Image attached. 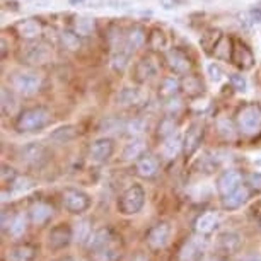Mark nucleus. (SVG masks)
Segmentation results:
<instances>
[{
    "label": "nucleus",
    "mask_w": 261,
    "mask_h": 261,
    "mask_svg": "<svg viewBox=\"0 0 261 261\" xmlns=\"http://www.w3.org/2000/svg\"><path fill=\"white\" fill-rule=\"evenodd\" d=\"M51 115L45 108H29L24 110L16 120V130L21 134H29V132H39L45 126L50 125Z\"/></svg>",
    "instance_id": "f257e3e1"
},
{
    "label": "nucleus",
    "mask_w": 261,
    "mask_h": 261,
    "mask_svg": "<svg viewBox=\"0 0 261 261\" xmlns=\"http://www.w3.org/2000/svg\"><path fill=\"white\" fill-rule=\"evenodd\" d=\"M145 203V191L140 185H134L123 191L118 200V210L123 215H135L144 208Z\"/></svg>",
    "instance_id": "f03ea898"
},
{
    "label": "nucleus",
    "mask_w": 261,
    "mask_h": 261,
    "mask_svg": "<svg viewBox=\"0 0 261 261\" xmlns=\"http://www.w3.org/2000/svg\"><path fill=\"white\" fill-rule=\"evenodd\" d=\"M51 46L45 41H33L21 51V60L28 65H45L51 60Z\"/></svg>",
    "instance_id": "7ed1b4c3"
},
{
    "label": "nucleus",
    "mask_w": 261,
    "mask_h": 261,
    "mask_svg": "<svg viewBox=\"0 0 261 261\" xmlns=\"http://www.w3.org/2000/svg\"><path fill=\"white\" fill-rule=\"evenodd\" d=\"M238 125L248 135L258 134L261 130V108L256 105L244 106L238 115Z\"/></svg>",
    "instance_id": "20e7f679"
},
{
    "label": "nucleus",
    "mask_w": 261,
    "mask_h": 261,
    "mask_svg": "<svg viewBox=\"0 0 261 261\" xmlns=\"http://www.w3.org/2000/svg\"><path fill=\"white\" fill-rule=\"evenodd\" d=\"M21 161L31 167H41L48 161V149L41 142H29L21 149Z\"/></svg>",
    "instance_id": "39448f33"
},
{
    "label": "nucleus",
    "mask_w": 261,
    "mask_h": 261,
    "mask_svg": "<svg viewBox=\"0 0 261 261\" xmlns=\"http://www.w3.org/2000/svg\"><path fill=\"white\" fill-rule=\"evenodd\" d=\"M12 86L19 94L33 96L41 87V77L34 72H21L12 77Z\"/></svg>",
    "instance_id": "423d86ee"
},
{
    "label": "nucleus",
    "mask_w": 261,
    "mask_h": 261,
    "mask_svg": "<svg viewBox=\"0 0 261 261\" xmlns=\"http://www.w3.org/2000/svg\"><path fill=\"white\" fill-rule=\"evenodd\" d=\"M63 206L70 214H82L91 206V196L82 190L68 188L63 191Z\"/></svg>",
    "instance_id": "0eeeda50"
},
{
    "label": "nucleus",
    "mask_w": 261,
    "mask_h": 261,
    "mask_svg": "<svg viewBox=\"0 0 261 261\" xmlns=\"http://www.w3.org/2000/svg\"><path fill=\"white\" fill-rule=\"evenodd\" d=\"M120 256H121V241L116 236L108 244L91 251L92 261H118Z\"/></svg>",
    "instance_id": "6e6552de"
},
{
    "label": "nucleus",
    "mask_w": 261,
    "mask_h": 261,
    "mask_svg": "<svg viewBox=\"0 0 261 261\" xmlns=\"http://www.w3.org/2000/svg\"><path fill=\"white\" fill-rule=\"evenodd\" d=\"M171 232L172 230L169 224H166V222L157 224L147 232V244H149L152 249H162L169 243Z\"/></svg>",
    "instance_id": "1a4fd4ad"
},
{
    "label": "nucleus",
    "mask_w": 261,
    "mask_h": 261,
    "mask_svg": "<svg viewBox=\"0 0 261 261\" xmlns=\"http://www.w3.org/2000/svg\"><path fill=\"white\" fill-rule=\"evenodd\" d=\"M241 181H243V176L241 172L230 169V171H224L222 174L217 179V191H219L220 196H225L229 193H232L234 190H238L241 186Z\"/></svg>",
    "instance_id": "9d476101"
},
{
    "label": "nucleus",
    "mask_w": 261,
    "mask_h": 261,
    "mask_svg": "<svg viewBox=\"0 0 261 261\" xmlns=\"http://www.w3.org/2000/svg\"><path fill=\"white\" fill-rule=\"evenodd\" d=\"M113 152H115V144L108 137H101V139L94 140L89 149L91 159L94 162H106L113 155Z\"/></svg>",
    "instance_id": "9b49d317"
},
{
    "label": "nucleus",
    "mask_w": 261,
    "mask_h": 261,
    "mask_svg": "<svg viewBox=\"0 0 261 261\" xmlns=\"http://www.w3.org/2000/svg\"><path fill=\"white\" fill-rule=\"evenodd\" d=\"M72 239V229H68L65 224H60L55 229H51L50 236H48V246L51 249H62L70 244Z\"/></svg>",
    "instance_id": "f8f14e48"
},
{
    "label": "nucleus",
    "mask_w": 261,
    "mask_h": 261,
    "mask_svg": "<svg viewBox=\"0 0 261 261\" xmlns=\"http://www.w3.org/2000/svg\"><path fill=\"white\" fill-rule=\"evenodd\" d=\"M201 139H203V126H201L200 123H193V125H190L188 132L185 134V140H183L186 155L195 154L196 149H198L200 144H201Z\"/></svg>",
    "instance_id": "ddd939ff"
},
{
    "label": "nucleus",
    "mask_w": 261,
    "mask_h": 261,
    "mask_svg": "<svg viewBox=\"0 0 261 261\" xmlns=\"http://www.w3.org/2000/svg\"><path fill=\"white\" fill-rule=\"evenodd\" d=\"M230 60H232L241 70H249V68L254 65L253 53H251L249 48L241 41L236 43V46L232 48V58H230Z\"/></svg>",
    "instance_id": "4468645a"
},
{
    "label": "nucleus",
    "mask_w": 261,
    "mask_h": 261,
    "mask_svg": "<svg viewBox=\"0 0 261 261\" xmlns=\"http://www.w3.org/2000/svg\"><path fill=\"white\" fill-rule=\"evenodd\" d=\"M157 72H159V67H157V63L152 60L150 57H144L135 65V79L139 82L152 81V79L157 75Z\"/></svg>",
    "instance_id": "2eb2a0df"
},
{
    "label": "nucleus",
    "mask_w": 261,
    "mask_h": 261,
    "mask_svg": "<svg viewBox=\"0 0 261 261\" xmlns=\"http://www.w3.org/2000/svg\"><path fill=\"white\" fill-rule=\"evenodd\" d=\"M166 60L167 65L174 73H188L191 63L188 60V57L179 50H169L166 53Z\"/></svg>",
    "instance_id": "dca6fc26"
},
{
    "label": "nucleus",
    "mask_w": 261,
    "mask_h": 261,
    "mask_svg": "<svg viewBox=\"0 0 261 261\" xmlns=\"http://www.w3.org/2000/svg\"><path fill=\"white\" fill-rule=\"evenodd\" d=\"M53 217V208L48 203H43V201H38V203H33L31 208H29V219L34 225H43L46 224Z\"/></svg>",
    "instance_id": "f3484780"
},
{
    "label": "nucleus",
    "mask_w": 261,
    "mask_h": 261,
    "mask_svg": "<svg viewBox=\"0 0 261 261\" xmlns=\"http://www.w3.org/2000/svg\"><path fill=\"white\" fill-rule=\"evenodd\" d=\"M135 167H137V174H139L140 178H145V179L154 178V176L157 174V171H159V164H157V161L152 155L139 157Z\"/></svg>",
    "instance_id": "a211bd4d"
},
{
    "label": "nucleus",
    "mask_w": 261,
    "mask_h": 261,
    "mask_svg": "<svg viewBox=\"0 0 261 261\" xmlns=\"http://www.w3.org/2000/svg\"><path fill=\"white\" fill-rule=\"evenodd\" d=\"M248 188L246 186H239L238 190H234L232 193L222 196V206L225 210H236L239 206H243V203L248 200Z\"/></svg>",
    "instance_id": "6ab92c4d"
},
{
    "label": "nucleus",
    "mask_w": 261,
    "mask_h": 261,
    "mask_svg": "<svg viewBox=\"0 0 261 261\" xmlns=\"http://www.w3.org/2000/svg\"><path fill=\"white\" fill-rule=\"evenodd\" d=\"M113 238H115V234H113V230L110 227H101V229H97L91 234V238L87 239L86 246L89 251H94L97 248H101V246L108 244Z\"/></svg>",
    "instance_id": "aec40b11"
},
{
    "label": "nucleus",
    "mask_w": 261,
    "mask_h": 261,
    "mask_svg": "<svg viewBox=\"0 0 261 261\" xmlns=\"http://www.w3.org/2000/svg\"><path fill=\"white\" fill-rule=\"evenodd\" d=\"M145 41H147V33L142 26H132L128 29V33L125 34V43L132 51L139 50L140 46H144Z\"/></svg>",
    "instance_id": "412c9836"
},
{
    "label": "nucleus",
    "mask_w": 261,
    "mask_h": 261,
    "mask_svg": "<svg viewBox=\"0 0 261 261\" xmlns=\"http://www.w3.org/2000/svg\"><path fill=\"white\" fill-rule=\"evenodd\" d=\"M43 31L41 22L36 19H26L17 24V33L21 34V38L24 39H36Z\"/></svg>",
    "instance_id": "4be33fe9"
},
{
    "label": "nucleus",
    "mask_w": 261,
    "mask_h": 261,
    "mask_svg": "<svg viewBox=\"0 0 261 261\" xmlns=\"http://www.w3.org/2000/svg\"><path fill=\"white\" fill-rule=\"evenodd\" d=\"M130 53L132 50L128 48L126 43H123V45L113 48V57H111V65L115 70L121 72L125 70L126 65H128V60H130Z\"/></svg>",
    "instance_id": "5701e85b"
},
{
    "label": "nucleus",
    "mask_w": 261,
    "mask_h": 261,
    "mask_svg": "<svg viewBox=\"0 0 261 261\" xmlns=\"http://www.w3.org/2000/svg\"><path fill=\"white\" fill-rule=\"evenodd\" d=\"M217 222H219V217L215 212H206L195 220V230L198 234H210L215 229Z\"/></svg>",
    "instance_id": "b1692460"
},
{
    "label": "nucleus",
    "mask_w": 261,
    "mask_h": 261,
    "mask_svg": "<svg viewBox=\"0 0 261 261\" xmlns=\"http://www.w3.org/2000/svg\"><path fill=\"white\" fill-rule=\"evenodd\" d=\"M183 139H181L179 135H171L164 139V144H162V154H164L166 159H174V157H178V154L183 149Z\"/></svg>",
    "instance_id": "393cba45"
},
{
    "label": "nucleus",
    "mask_w": 261,
    "mask_h": 261,
    "mask_svg": "<svg viewBox=\"0 0 261 261\" xmlns=\"http://www.w3.org/2000/svg\"><path fill=\"white\" fill-rule=\"evenodd\" d=\"M241 238L234 232H225L219 236V248L227 254H234L241 249Z\"/></svg>",
    "instance_id": "a878e982"
},
{
    "label": "nucleus",
    "mask_w": 261,
    "mask_h": 261,
    "mask_svg": "<svg viewBox=\"0 0 261 261\" xmlns=\"http://www.w3.org/2000/svg\"><path fill=\"white\" fill-rule=\"evenodd\" d=\"M34 256H36V249L29 244H22V246H16V248L9 249L7 259L9 261H33Z\"/></svg>",
    "instance_id": "bb28decb"
},
{
    "label": "nucleus",
    "mask_w": 261,
    "mask_h": 261,
    "mask_svg": "<svg viewBox=\"0 0 261 261\" xmlns=\"http://www.w3.org/2000/svg\"><path fill=\"white\" fill-rule=\"evenodd\" d=\"M142 99V91L139 87H125L116 96V102L120 106H134Z\"/></svg>",
    "instance_id": "cd10ccee"
},
{
    "label": "nucleus",
    "mask_w": 261,
    "mask_h": 261,
    "mask_svg": "<svg viewBox=\"0 0 261 261\" xmlns=\"http://www.w3.org/2000/svg\"><path fill=\"white\" fill-rule=\"evenodd\" d=\"M201 256H203V246L196 241H190V243L185 244V248L181 249L179 258L181 261H200Z\"/></svg>",
    "instance_id": "c85d7f7f"
},
{
    "label": "nucleus",
    "mask_w": 261,
    "mask_h": 261,
    "mask_svg": "<svg viewBox=\"0 0 261 261\" xmlns=\"http://www.w3.org/2000/svg\"><path fill=\"white\" fill-rule=\"evenodd\" d=\"M179 89H181V82L174 75H171V77L162 79L161 87H159V94L164 97V99H171V97H174L178 94Z\"/></svg>",
    "instance_id": "c756f323"
},
{
    "label": "nucleus",
    "mask_w": 261,
    "mask_h": 261,
    "mask_svg": "<svg viewBox=\"0 0 261 261\" xmlns=\"http://www.w3.org/2000/svg\"><path fill=\"white\" fill-rule=\"evenodd\" d=\"M72 238L75 243H87L91 238V225L87 220H79V222L72 227Z\"/></svg>",
    "instance_id": "7c9ffc66"
},
{
    "label": "nucleus",
    "mask_w": 261,
    "mask_h": 261,
    "mask_svg": "<svg viewBox=\"0 0 261 261\" xmlns=\"http://www.w3.org/2000/svg\"><path fill=\"white\" fill-rule=\"evenodd\" d=\"M73 29H75V33L81 34V36H89V34L96 31V21L91 17H75Z\"/></svg>",
    "instance_id": "2f4dec72"
},
{
    "label": "nucleus",
    "mask_w": 261,
    "mask_h": 261,
    "mask_svg": "<svg viewBox=\"0 0 261 261\" xmlns=\"http://www.w3.org/2000/svg\"><path fill=\"white\" fill-rule=\"evenodd\" d=\"M215 50L214 55L219 60H230L232 58V48H230V39H227L225 36L219 38V41H215Z\"/></svg>",
    "instance_id": "473e14b6"
},
{
    "label": "nucleus",
    "mask_w": 261,
    "mask_h": 261,
    "mask_svg": "<svg viewBox=\"0 0 261 261\" xmlns=\"http://www.w3.org/2000/svg\"><path fill=\"white\" fill-rule=\"evenodd\" d=\"M144 140L140 139H134L130 142V144H126L125 150H123V157H125L126 161H134V159H139L144 154Z\"/></svg>",
    "instance_id": "72a5a7b5"
},
{
    "label": "nucleus",
    "mask_w": 261,
    "mask_h": 261,
    "mask_svg": "<svg viewBox=\"0 0 261 261\" xmlns=\"http://www.w3.org/2000/svg\"><path fill=\"white\" fill-rule=\"evenodd\" d=\"M26 215L24 214H16L12 217V222L9 225L7 232L9 236H12V238H21V236L26 232Z\"/></svg>",
    "instance_id": "f704fd0d"
},
{
    "label": "nucleus",
    "mask_w": 261,
    "mask_h": 261,
    "mask_svg": "<svg viewBox=\"0 0 261 261\" xmlns=\"http://www.w3.org/2000/svg\"><path fill=\"white\" fill-rule=\"evenodd\" d=\"M75 135H77L75 126H73V125H67V126H62V128H58V130L53 132L51 139L57 140V142H60V144H65V142H70V140L75 139Z\"/></svg>",
    "instance_id": "c9c22d12"
},
{
    "label": "nucleus",
    "mask_w": 261,
    "mask_h": 261,
    "mask_svg": "<svg viewBox=\"0 0 261 261\" xmlns=\"http://www.w3.org/2000/svg\"><path fill=\"white\" fill-rule=\"evenodd\" d=\"M81 34H77L75 31H63L60 34V39H62V45L70 51H75L81 48Z\"/></svg>",
    "instance_id": "e433bc0d"
},
{
    "label": "nucleus",
    "mask_w": 261,
    "mask_h": 261,
    "mask_svg": "<svg viewBox=\"0 0 261 261\" xmlns=\"http://www.w3.org/2000/svg\"><path fill=\"white\" fill-rule=\"evenodd\" d=\"M33 186H34V181L31 178H28V176H16V178L11 181L12 193H24V191H28L29 188H33Z\"/></svg>",
    "instance_id": "4c0bfd02"
},
{
    "label": "nucleus",
    "mask_w": 261,
    "mask_h": 261,
    "mask_svg": "<svg viewBox=\"0 0 261 261\" xmlns=\"http://www.w3.org/2000/svg\"><path fill=\"white\" fill-rule=\"evenodd\" d=\"M16 110V97L7 87H2V113L4 115H12Z\"/></svg>",
    "instance_id": "58836bf2"
},
{
    "label": "nucleus",
    "mask_w": 261,
    "mask_h": 261,
    "mask_svg": "<svg viewBox=\"0 0 261 261\" xmlns=\"http://www.w3.org/2000/svg\"><path fill=\"white\" fill-rule=\"evenodd\" d=\"M125 130L126 134L130 135H140L142 132L145 130V121L142 120V118H134V120H130L128 123H125Z\"/></svg>",
    "instance_id": "ea45409f"
},
{
    "label": "nucleus",
    "mask_w": 261,
    "mask_h": 261,
    "mask_svg": "<svg viewBox=\"0 0 261 261\" xmlns=\"http://www.w3.org/2000/svg\"><path fill=\"white\" fill-rule=\"evenodd\" d=\"M217 126H219V132L222 134L224 139H234V125L230 123L227 118H220L219 121H217Z\"/></svg>",
    "instance_id": "a19ab883"
},
{
    "label": "nucleus",
    "mask_w": 261,
    "mask_h": 261,
    "mask_svg": "<svg viewBox=\"0 0 261 261\" xmlns=\"http://www.w3.org/2000/svg\"><path fill=\"white\" fill-rule=\"evenodd\" d=\"M167 41H166V36L164 33L159 31V29H154L150 34V46L155 48V50H161V48H166Z\"/></svg>",
    "instance_id": "79ce46f5"
},
{
    "label": "nucleus",
    "mask_w": 261,
    "mask_h": 261,
    "mask_svg": "<svg viewBox=\"0 0 261 261\" xmlns=\"http://www.w3.org/2000/svg\"><path fill=\"white\" fill-rule=\"evenodd\" d=\"M229 81L238 92H244L246 89H248V81H246L244 75H241V73H230Z\"/></svg>",
    "instance_id": "37998d69"
},
{
    "label": "nucleus",
    "mask_w": 261,
    "mask_h": 261,
    "mask_svg": "<svg viewBox=\"0 0 261 261\" xmlns=\"http://www.w3.org/2000/svg\"><path fill=\"white\" fill-rule=\"evenodd\" d=\"M176 125H174V121L172 120H164L161 123V126H159V135L162 137V139H167V137H171V135H174L176 134Z\"/></svg>",
    "instance_id": "c03bdc74"
},
{
    "label": "nucleus",
    "mask_w": 261,
    "mask_h": 261,
    "mask_svg": "<svg viewBox=\"0 0 261 261\" xmlns=\"http://www.w3.org/2000/svg\"><path fill=\"white\" fill-rule=\"evenodd\" d=\"M206 72H208V75L214 82H220L224 77V70L219 63H210V65L206 67Z\"/></svg>",
    "instance_id": "a18cd8bd"
},
{
    "label": "nucleus",
    "mask_w": 261,
    "mask_h": 261,
    "mask_svg": "<svg viewBox=\"0 0 261 261\" xmlns=\"http://www.w3.org/2000/svg\"><path fill=\"white\" fill-rule=\"evenodd\" d=\"M249 185L256 191H261V172H251L249 174Z\"/></svg>",
    "instance_id": "49530a36"
},
{
    "label": "nucleus",
    "mask_w": 261,
    "mask_h": 261,
    "mask_svg": "<svg viewBox=\"0 0 261 261\" xmlns=\"http://www.w3.org/2000/svg\"><path fill=\"white\" fill-rule=\"evenodd\" d=\"M161 7L166 9V11H174V9L179 7L181 0H159Z\"/></svg>",
    "instance_id": "de8ad7c7"
},
{
    "label": "nucleus",
    "mask_w": 261,
    "mask_h": 261,
    "mask_svg": "<svg viewBox=\"0 0 261 261\" xmlns=\"http://www.w3.org/2000/svg\"><path fill=\"white\" fill-rule=\"evenodd\" d=\"M249 16H251L253 24H261V4H258V6H254L253 9H251Z\"/></svg>",
    "instance_id": "09e8293b"
},
{
    "label": "nucleus",
    "mask_w": 261,
    "mask_h": 261,
    "mask_svg": "<svg viewBox=\"0 0 261 261\" xmlns=\"http://www.w3.org/2000/svg\"><path fill=\"white\" fill-rule=\"evenodd\" d=\"M132 261H150L144 253H139V254H135L134 258H132Z\"/></svg>",
    "instance_id": "8fccbe9b"
},
{
    "label": "nucleus",
    "mask_w": 261,
    "mask_h": 261,
    "mask_svg": "<svg viewBox=\"0 0 261 261\" xmlns=\"http://www.w3.org/2000/svg\"><path fill=\"white\" fill-rule=\"evenodd\" d=\"M68 2H70L72 6H86L87 0H68Z\"/></svg>",
    "instance_id": "3c124183"
},
{
    "label": "nucleus",
    "mask_w": 261,
    "mask_h": 261,
    "mask_svg": "<svg viewBox=\"0 0 261 261\" xmlns=\"http://www.w3.org/2000/svg\"><path fill=\"white\" fill-rule=\"evenodd\" d=\"M243 261H261L259 256H248V258H244Z\"/></svg>",
    "instance_id": "603ef678"
},
{
    "label": "nucleus",
    "mask_w": 261,
    "mask_h": 261,
    "mask_svg": "<svg viewBox=\"0 0 261 261\" xmlns=\"http://www.w3.org/2000/svg\"><path fill=\"white\" fill-rule=\"evenodd\" d=\"M58 261H72L70 258H62V259H58Z\"/></svg>",
    "instance_id": "864d4df0"
},
{
    "label": "nucleus",
    "mask_w": 261,
    "mask_h": 261,
    "mask_svg": "<svg viewBox=\"0 0 261 261\" xmlns=\"http://www.w3.org/2000/svg\"><path fill=\"white\" fill-rule=\"evenodd\" d=\"M212 261H219V259H212Z\"/></svg>",
    "instance_id": "5fc2aeb1"
}]
</instances>
